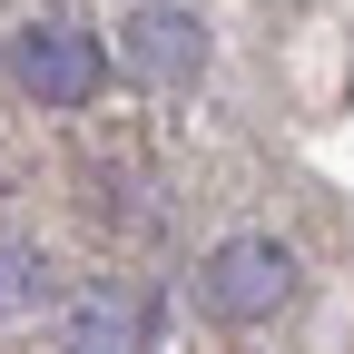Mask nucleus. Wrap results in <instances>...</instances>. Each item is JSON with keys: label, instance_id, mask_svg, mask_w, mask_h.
<instances>
[{"label": "nucleus", "instance_id": "f03ea898", "mask_svg": "<svg viewBox=\"0 0 354 354\" xmlns=\"http://www.w3.org/2000/svg\"><path fill=\"white\" fill-rule=\"evenodd\" d=\"M10 79L39 109H88L109 88V39H88L79 20H20L10 30Z\"/></svg>", "mask_w": 354, "mask_h": 354}, {"label": "nucleus", "instance_id": "f257e3e1", "mask_svg": "<svg viewBox=\"0 0 354 354\" xmlns=\"http://www.w3.org/2000/svg\"><path fill=\"white\" fill-rule=\"evenodd\" d=\"M295 295H305V266H295L286 236H266V227L216 236L197 256V315L207 325H276Z\"/></svg>", "mask_w": 354, "mask_h": 354}, {"label": "nucleus", "instance_id": "20e7f679", "mask_svg": "<svg viewBox=\"0 0 354 354\" xmlns=\"http://www.w3.org/2000/svg\"><path fill=\"white\" fill-rule=\"evenodd\" d=\"M158 335V295L138 276H88L59 315V354H148Z\"/></svg>", "mask_w": 354, "mask_h": 354}, {"label": "nucleus", "instance_id": "39448f33", "mask_svg": "<svg viewBox=\"0 0 354 354\" xmlns=\"http://www.w3.org/2000/svg\"><path fill=\"white\" fill-rule=\"evenodd\" d=\"M30 305H39V246L0 227V325H10V315H30Z\"/></svg>", "mask_w": 354, "mask_h": 354}, {"label": "nucleus", "instance_id": "7ed1b4c3", "mask_svg": "<svg viewBox=\"0 0 354 354\" xmlns=\"http://www.w3.org/2000/svg\"><path fill=\"white\" fill-rule=\"evenodd\" d=\"M109 69H118L128 88H197V79H207V20L177 10V0H148V10L118 20Z\"/></svg>", "mask_w": 354, "mask_h": 354}]
</instances>
